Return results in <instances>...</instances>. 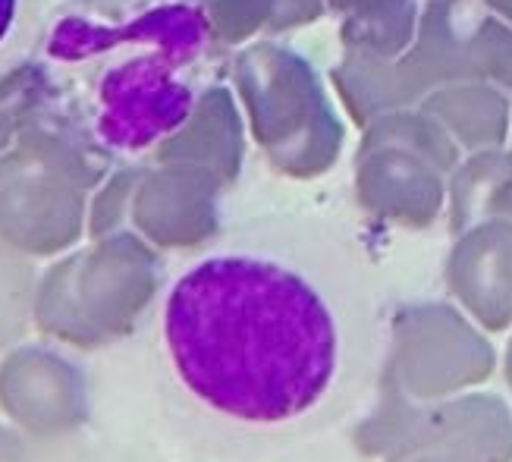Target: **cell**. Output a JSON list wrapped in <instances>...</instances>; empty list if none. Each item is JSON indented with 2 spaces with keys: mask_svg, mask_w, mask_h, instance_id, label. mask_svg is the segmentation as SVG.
<instances>
[{
  "mask_svg": "<svg viewBox=\"0 0 512 462\" xmlns=\"http://www.w3.org/2000/svg\"><path fill=\"white\" fill-rule=\"evenodd\" d=\"M318 230L274 217L195 258L161 305V340L180 384L246 425H283L318 409L349 356V312L324 264L305 255Z\"/></svg>",
  "mask_w": 512,
  "mask_h": 462,
  "instance_id": "1",
  "label": "cell"
},
{
  "mask_svg": "<svg viewBox=\"0 0 512 462\" xmlns=\"http://www.w3.org/2000/svg\"><path fill=\"white\" fill-rule=\"evenodd\" d=\"M29 63L66 139L132 164L189 126L220 38L208 0H57L38 16Z\"/></svg>",
  "mask_w": 512,
  "mask_h": 462,
  "instance_id": "2",
  "label": "cell"
},
{
  "mask_svg": "<svg viewBox=\"0 0 512 462\" xmlns=\"http://www.w3.org/2000/svg\"><path fill=\"white\" fill-rule=\"evenodd\" d=\"M377 462H512V412L491 396L453 403L384 393L355 431Z\"/></svg>",
  "mask_w": 512,
  "mask_h": 462,
  "instance_id": "3",
  "label": "cell"
},
{
  "mask_svg": "<svg viewBox=\"0 0 512 462\" xmlns=\"http://www.w3.org/2000/svg\"><path fill=\"white\" fill-rule=\"evenodd\" d=\"M390 362L396 374V390L412 400H437L469 384L484 368L478 349L465 346L443 327H409L396 330Z\"/></svg>",
  "mask_w": 512,
  "mask_h": 462,
  "instance_id": "4",
  "label": "cell"
},
{
  "mask_svg": "<svg viewBox=\"0 0 512 462\" xmlns=\"http://www.w3.org/2000/svg\"><path fill=\"white\" fill-rule=\"evenodd\" d=\"M0 403L13 422L35 437H54L88 418V396L76 374L60 365L29 362L0 381Z\"/></svg>",
  "mask_w": 512,
  "mask_h": 462,
  "instance_id": "5",
  "label": "cell"
},
{
  "mask_svg": "<svg viewBox=\"0 0 512 462\" xmlns=\"http://www.w3.org/2000/svg\"><path fill=\"white\" fill-rule=\"evenodd\" d=\"M38 16L32 0H0V76L32 51Z\"/></svg>",
  "mask_w": 512,
  "mask_h": 462,
  "instance_id": "6",
  "label": "cell"
},
{
  "mask_svg": "<svg viewBox=\"0 0 512 462\" xmlns=\"http://www.w3.org/2000/svg\"><path fill=\"white\" fill-rule=\"evenodd\" d=\"M0 462H26V447H22V437H16L7 428H0Z\"/></svg>",
  "mask_w": 512,
  "mask_h": 462,
  "instance_id": "7",
  "label": "cell"
}]
</instances>
